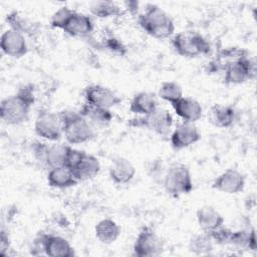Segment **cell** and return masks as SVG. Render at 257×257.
<instances>
[{"instance_id":"1","label":"cell","mask_w":257,"mask_h":257,"mask_svg":"<svg viewBox=\"0 0 257 257\" xmlns=\"http://www.w3.org/2000/svg\"><path fill=\"white\" fill-rule=\"evenodd\" d=\"M34 92L32 85H25L15 94L1 101V119L9 125H17L25 122L29 117L30 109L34 103Z\"/></svg>"},{"instance_id":"2","label":"cell","mask_w":257,"mask_h":257,"mask_svg":"<svg viewBox=\"0 0 257 257\" xmlns=\"http://www.w3.org/2000/svg\"><path fill=\"white\" fill-rule=\"evenodd\" d=\"M139 25L150 36L156 39H167L175 32L173 19L161 7L149 4L139 15Z\"/></svg>"},{"instance_id":"3","label":"cell","mask_w":257,"mask_h":257,"mask_svg":"<svg viewBox=\"0 0 257 257\" xmlns=\"http://www.w3.org/2000/svg\"><path fill=\"white\" fill-rule=\"evenodd\" d=\"M60 113L63 125V137L69 145H80L92 140L94 127L79 111L63 110Z\"/></svg>"},{"instance_id":"4","label":"cell","mask_w":257,"mask_h":257,"mask_svg":"<svg viewBox=\"0 0 257 257\" xmlns=\"http://www.w3.org/2000/svg\"><path fill=\"white\" fill-rule=\"evenodd\" d=\"M172 45L179 55L187 58L205 55L211 50V45L207 39L196 31H182L175 34Z\"/></svg>"},{"instance_id":"5","label":"cell","mask_w":257,"mask_h":257,"mask_svg":"<svg viewBox=\"0 0 257 257\" xmlns=\"http://www.w3.org/2000/svg\"><path fill=\"white\" fill-rule=\"evenodd\" d=\"M163 184L172 197L189 194L193 190V178L189 168L183 164H173L164 174Z\"/></svg>"},{"instance_id":"6","label":"cell","mask_w":257,"mask_h":257,"mask_svg":"<svg viewBox=\"0 0 257 257\" xmlns=\"http://www.w3.org/2000/svg\"><path fill=\"white\" fill-rule=\"evenodd\" d=\"M65 166L72 170L78 182L91 180L100 171V163L96 157L73 148L69 152Z\"/></svg>"},{"instance_id":"7","label":"cell","mask_w":257,"mask_h":257,"mask_svg":"<svg viewBox=\"0 0 257 257\" xmlns=\"http://www.w3.org/2000/svg\"><path fill=\"white\" fill-rule=\"evenodd\" d=\"M72 147L63 144H47L35 142L32 151L35 159L49 169L57 166H65L67 157Z\"/></svg>"},{"instance_id":"8","label":"cell","mask_w":257,"mask_h":257,"mask_svg":"<svg viewBox=\"0 0 257 257\" xmlns=\"http://www.w3.org/2000/svg\"><path fill=\"white\" fill-rule=\"evenodd\" d=\"M35 134L49 142H57L63 137L62 119L59 112L47 109L38 111L34 122Z\"/></svg>"},{"instance_id":"9","label":"cell","mask_w":257,"mask_h":257,"mask_svg":"<svg viewBox=\"0 0 257 257\" xmlns=\"http://www.w3.org/2000/svg\"><path fill=\"white\" fill-rule=\"evenodd\" d=\"M255 64L246 55H239L226 62L224 80L228 84H241L254 77Z\"/></svg>"},{"instance_id":"10","label":"cell","mask_w":257,"mask_h":257,"mask_svg":"<svg viewBox=\"0 0 257 257\" xmlns=\"http://www.w3.org/2000/svg\"><path fill=\"white\" fill-rule=\"evenodd\" d=\"M133 250L139 257L159 256L164 250V243L153 228L146 226L139 232Z\"/></svg>"},{"instance_id":"11","label":"cell","mask_w":257,"mask_h":257,"mask_svg":"<svg viewBox=\"0 0 257 257\" xmlns=\"http://www.w3.org/2000/svg\"><path fill=\"white\" fill-rule=\"evenodd\" d=\"M131 125L146 127L157 135L165 136L169 133L173 125V116L169 110L157 107L151 113L133 119Z\"/></svg>"},{"instance_id":"12","label":"cell","mask_w":257,"mask_h":257,"mask_svg":"<svg viewBox=\"0 0 257 257\" xmlns=\"http://www.w3.org/2000/svg\"><path fill=\"white\" fill-rule=\"evenodd\" d=\"M83 96L84 102L107 109L121 102L120 97L115 94L114 91L101 84H90L86 86L83 91Z\"/></svg>"},{"instance_id":"13","label":"cell","mask_w":257,"mask_h":257,"mask_svg":"<svg viewBox=\"0 0 257 257\" xmlns=\"http://www.w3.org/2000/svg\"><path fill=\"white\" fill-rule=\"evenodd\" d=\"M212 188L225 194H238L245 188V177L237 169L229 168L213 181Z\"/></svg>"},{"instance_id":"14","label":"cell","mask_w":257,"mask_h":257,"mask_svg":"<svg viewBox=\"0 0 257 257\" xmlns=\"http://www.w3.org/2000/svg\"><path fill=\"white\" fill-rule=\"evenodd\" d=\"M0 47L5 55L14 58H20L28 52L24 34L13 28H9L3 32L0 39Z\"/></svg>"},{"instance_id":"15","label":"cell","mask_w":257,"mask_h":257,"mask_svg":"<svg viewBox=\"0 0 257 257\" xmlns=\"http://www.w3.org/2000/svg\"><path fill=\"white\" fill-rule=\"evenodd\" d=\"M201 140V134L193 122L183 121L173 131L170 142L175 150H183L191 147Z\"/></svg>"},{"instance_id":"16","label":"cell","mask_w":257,"mask_h":257,"mask_svg":"<svg viewBox=\"0 0 257 257\" xmlns=\"http://www.w3.org/2000/svg\"><path fill=\"white\" fill-rule=\"evenodd\" d=\"M94 29L92 19L83 13H79L75 10L68 17L62 30L72 37H85L88 36Z\"/></svg>"},{"instance_id":"17","label":"cell","mask_w":257,"mask_h":257,"mask_svg":"<svg viewBox=\"0 0 257 257\" xmlns=\"http://www.w3.org/2000/svg\"><path fill=\"white\" fill-rule=\"evenodd\" d=\"M174 111L178 116H180L183 121L196 122L202 117L203 108L201 103L191 97H181L176 102L172 103Z\"/></svg>"},{"instance_id":"18","label":"cell","mask_w":257,"mask_h":257,"mask_svg":"<svg viewBox=\"0 0 257 257\" xmlns=\"http://www.w3.org/2000/svg\"><path fill=\"white\" fill-rule=\"evenodd\" d=\"M108 174L113 183L123 185L130 183L134 179L136 175V168L130 160L122 157H117L111 162L108 169Z\"/></svg>"},{"instance_id":"19","label":"cell","mask_w":257,"mask_h":257,"mask_svg":"<svg viewBox=\"0 0 257 257\" xmlns=\"http://www.w3.org/2000/svg\"><path fill=\"white\" fill-rule=\"evenodd\" d=\"M44 253L50 257H72L73 247L63 237L53 234H44Z\"/></svg>"},{"instance_id":"20","label":"cell","mask_w":257,"mask_h":257,"mask_svg":"<svg viewBox=\"0 0 257 257\" xmlns=\"http://www.w3.org/2000/svg\"><path fill=\"white\" fill-rule=\"evenodd\" d=\"M196 217L201 230L205 233H210L224 225L223 216L214 207L209 205L200 207L197 210Z\"/></svg>"},{"instance_id":"21","label":"cell","mask_w":257,"mask_h":257,"mask_svg":"<svg viewBox=\"0 0 257 257\" xmlns=\"http://www.w3.org/2000/svg\"><path fill=\"white\" fill-rule=\"evenodd\" d=\"M47 183L52 188L67 189L75 186L78 181L75 178L72 170L63 165L49 169L47 174Z\"/></svg>"},{"instance_id":"22","label":"cell","mask_w":257,"mask_h":257,"mask_svg":"<svg viewBox=\"0 0 257 257\" xmlns=\"http://www.w3.org/2000/svg\"><path fill=\"white\" fill-rule=\"evenodd\" d=\"M209 121L221 128L231 126L236 119V111L231 105L215 103L211 106L208 112Z\"/></svg>"},{"instance_id":"23","label":"cell","mask_w":257,"mask_h":257,"mask_svg":"<svg viewBox=\"0 0 257 257\" xmlns=\"http://www.w3.org/2000/svg\"><path fill=\"white\" fill-rule=\"evenodd\" d=\"M158 105L157 97L149 91H141L134 95L130 103V110L139 115H147L154 111Z\"/></svg>"},{"instance_id":"24","label":"cell","mask_w":257,"mask_h":257,"mask_svg":"<svg viewBox=\"0 0 257 257\" xmlns=\"http://www.w3.org/2000/svg\"><path fill=\"white\" fill-rule=\"evenodd\" d=\"M79 113L84 116L89 123L94 126H105L112 119L110 109L94 106L84 102L79 109Z\"/></svg>"},{"instance_id":"25","label":"cell","mask_w":257,"mask_h":257,"mask_svg":"<svg viewBox=\"0 0 257 257\" xmlns=\"http://www.w3.org/2000/svg\"><path fill=\"white\" fill-rule=\"evenodd\" d=\"M94 233L99 242L103 244H111L119 237L120 228L115 221L105 218L97 222L94 227Z\"/></svg>"},{"instance_id":"26","label":"cell","mask_w":257,"mask_h":257,"mask_svg":"<svg viewBox=\"0 0 257 257\" xmlns=\"http://www.w3.org/2000/svg\"><path fill=\"white\" fill-rule=\"evenodd\" d=\"M189 250L196 255L209 254L213 250V241L207 233L202 231L190 239Z\"/></svg>"},{"instance_id":"27","label":"cell","mask_w":257,"mask_h":257,"mask_svg":"<svg viewBox=\"0 0 257 257\" xmlns=\"http://www.w3.org/2000/svg\"><path fill=\"white\" fill-rule=\"evenodd\" d=\"M90 12L98 18H109L121 13L119 6L112 1H96L90 5Z\"/></svg>"},{"instance_id":"28","label":"cell","mask_w":257,"mask_h":257,"mask_svg":"<svg viewBox=\"0 0 257 257\" xmlns=\"http://www.w3.org/2000/svg\"><path fill=\"white\" fill-rule=\"evenodd\" d=\"M181 85L175 81H164L159 88V97L171 104L183 97Z\"/></svg>"},{"instance_id":"29","label":"cell","mask_w":257,"mask_h":257,"mask_svg":"<svg viewBox=\"0 0 257 257\" xmlns=\"http://www.w3.org/2000/svg\"><path fill=\"white\" fill-rule=\"evenodd\" d=\"M231 245L242 249H256L255 231L252 230H238L233 232Z\"/></svg>"},{"instance_id":"30","label":"cell","mask_w":257,"mask_h":257,"mask_svg":"<svg viewBox=\"0 0 257 257\" xmlns=\"http://www.w3.org/2000/svg\"><path fill=\"white\" fill-rule=\"evenodd\" d=\"M233 232H234L233 230L226 228L223 225L207 234L211 237L213 243H216L219 245H231Z\"/></svg>"},{"instance_id":"31","label":"cell","mask_w":257,"mask_h":257,"mask_svg":"<svg viewBox=\"0 0 257 257\" xmlns=\"http://www.w3.org/2000/svg\"><path fill=\"white\" fill-rule=\"evenodd\" d=\"M73 12V9H70L67 6H62L60 7L58 10H56L50 20V24L53 28H58V29H62V26L64 25V23L66 22V20L68 19V17L71 15V13Z\"/></svg>"},{"instance_id":"32","label":"cell","mask_w":257,"mask_h":257,"mask_svg":"<svg viewBox=\"0 0 257 257\" xmlns=\"http://www.w3.org/2000/svg\"><path fill=\"white\" fill-rule=\"evenodd\" d=\"M107 47H108V49H110L111 51L113 50L114 52H119L120 54H121V50L124 48L123 46H122V44H121V42H119L117 39H115V38H109V39H107V45H106Z\"/></svg>"},{"instance_id":"33","label":"cell","mask_w":257,"mask_h":257,"mask_svg":"<svg viewBox=\"0 0 257 257\" xmlns=\"http://www.w3.org/2000/svg\"><path fill=\"white\" fill-rule=\"evenodd\" d=\"M9 243H8V236L4 231H1V237H0V254L4 255L5 250H8Z\"/></svg>"}]
</instances>
